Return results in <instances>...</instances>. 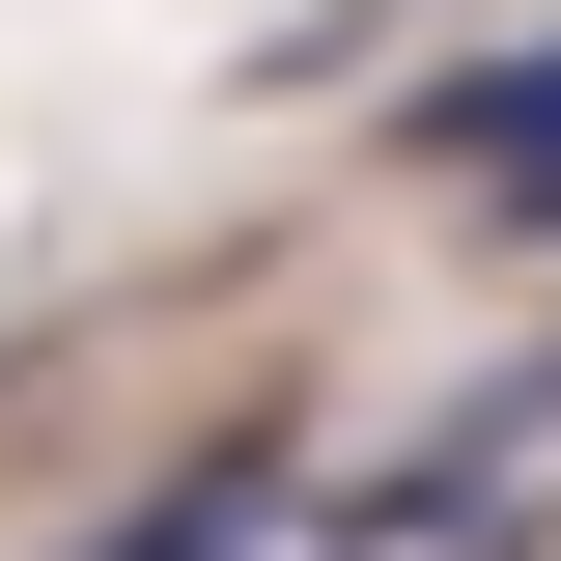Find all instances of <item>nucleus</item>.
Masks as SVG:
<instances>
[{
    "instance_id": "f257e3e1",
    "label": "nucleus",
    "mask_w": 561,
    "mask_h": 561,
    "mask_svg": "<svg viewBox=\"0 0 561 561\" xmlns=\"http://www.w3.org/2000/svg\"><path fill=\"white\" fill-rule=\"evenodd\" d=\"M421 140H449L478 197H534V225H561V28H534V57H505V84H449V113H421Z\"/></svg>"
},
{
    "instance_id": "f03ea898",
    "label": "nucleus",
    "mask_w": 561,
    "mask_h": 561,
    "mask_svg": "<svg viewBox=\"0 0 561 561\" xmlns=\"http://www.w3.org/2000/svg\"><path fill=\"white\" fill-rule=\"evenodd\" d=\"M253 505H280V478H253V449H225V478H169V505H140L113 561H225V534H253Z\"/></svg>"
}]
</instances>
